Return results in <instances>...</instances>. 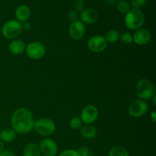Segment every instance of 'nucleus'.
<instances>
[{"instance_id": "473e14b6", "label": "nucleus", "mask_w": 156, "mask_h": 156, "mask_svg": "<svg viewBox=\"0 0 156 156\" xmlns=\"http://www.w3.org/2000/svg\"><path fill=\"white\" fill-rule=\"evenodd\" d=\"M116 0H108V4L109 5H114L115 3Z\"/></svg>"}, {"instance_id": "412c9836", "label": "nucleus", "mask_w": 156, "mask_h": 156, "mask_svg": "<svg viewBox=\"0 0 156 156\" xmlns=\"http://www.w3.org/2000/svg\"><path fill=\"white\" fill-rule=\"evenodd\" d=\"M117 9L119 12L122 14H126L129 12L130 9V6L129 4L126 1L124 0H120L117 3Z\"/></svg>"}, {"instance_id": "c85d7f7f", "label": "nucleus", "mask_w": 156, "mask_h": 156, "mask_svg": "<svg viewBox=\"0 0 156 156\" xmlns=\"http://www.w3.org/2000/svg\"><path fill=\"white\" fill-rule=\"evenodd\" d=\"M0 156H15L13 152L11 150H3L2 152H0Z\"/></svg>"}, {"instance_id": "f3484780", "label": "nucleus", "mask_w": 156, "mask_h": 156, "mask_svg": "<svg viewBox=\"0 0 156 156\" xmlns=\"http://www.w3.org/2000/svg\"><path fill=\"white\" fill-rule=\"evenodd\" d=\"M23 155L24 156H41V152L39 146L36 143H28L24 148Z\"/></svg>"}, {"instance_id": "c756f323", "label": "nucleus", "mask_w": 156, "mask_h": 156, "mask_svg": "<svg viewBox=\"0 0 156 156\" xmlns=\"http://www.w3.org/2000/svg\"><path fill=\"white\" fill-rule=\"evenodd\" d=\"M21 27H22V30H24V31H27V30H29L30 29V23H28L27 21H25V22H23L21 24Z\"/></svg>"}, {"instance_id": "393cba45", "label": "nucleus", "mask_w": 156, "mask_h": 156, "mask_svg": "<svg viewBox=\"0 0 156 156\" xmlns=\"http://www.w3.org/2000/svg\"><path fill=\"white\" fill-rule=\"evenodd\" d=\"M59 156H79L78 151L74 149H66L59 154Z\"/></svg>"}, {"instance_id": "7c9ffc66", "label": "nucleus", "mask_w": 156, "mask_h": 156, "mask_svg": "<svg viewBox=\"0 0 156 156\" xmlns=\"http://www.w3.org/2000/svg\"><path fill=\"white\" fill-rule=\"evenodd\" d=\"M151 119H152V120L154 122V123L156 121V112L155 111H152V112L151 113Z\"/></svg>"}, {"instance_id": "39448f33", "label": "nucleus", "mask_w": 156, "mask_h": 156, "mask_svg": "<svg viewBox=\"0 0 156 156\" xmlns=\"http://www.w3.org/2000/svg\"><path fill=\"white\" fill-rule=\"evenodd\" d=\"M22 32L21 23L17 20H9L6 21L2 28V34L6 39L12 40L18 37Z\"/></svg>"}, {"instance_id": "a211bd4d", "label": "nucleus", "mask_w": 156, "mask_h": 156, "mask_svg": "<svg viewBox=\"0 0 156 156\" xmlns=\"http://www.w3.org/2000/svg\"><path fill=\"white\" fill-rule=\"evenodd\" d=\"M16 137V133L12 129H5L1 130L0 133V139L5 143H10L12 142Z\"/></svg>"}, {"instance_id": "1a4fd4ad", "label": "nucleus", "mask_w": 156, "mask_h": 156, "mask_svg": "<svg viewBox=\"0 0 156 156\" xmlns=\"http://www.w3.org/2000/svg\"><path fill=\"white\" fill-rule=\"evenodd\" d=\"M108 44L105 37L96 35L90 38L88 42V47L93 53H101L107 48Z\"/></svg>"}, {"instance_id": "e433bc0d", "label": "nucleus", "mask_w": 156, "mask_h": 156, "mask_svg": "<svg viewBox=\"0 0 156 156\" xmlns=\"http://www.w3.org/2000/svg\"><path fill=\"white\" fill-rule=\"evenodd\" d=\"M124 1H126V0H124Z\"/></svg>"}, {"instance_id": "20e7f679", "label": "nucleus", "mask_w": 156, "mask_h": 156, "mask_svg": "<svg viewBox=\"0 0 156 156\" xmlns=\"http://www.w3.org/2000/svg\"><path fill=\"white\" fill-rule=\"evenodd\" d=\"M34 129L38 134L44 136H48L52 135L56 130V124L50 118H40L34 121Z\"/></svg>"}, {"instance_id": "ddd939ff", "label": "nucleus", "mask_w": 156, "mask_h": 156, "mask_svg": "<svg viewBox=\"0 0 156 156\" xmlns=\"http://www.w3.org/2000/svg\"><path fill=\"white\" fill-rule=\"evenodd\" d=\"M80 18V21L83 24H92L97 21L98 18V13L94 9H86L81 12Z\"/></svg>"}, {"instance_id": "423d86ee", "label": "nucleus", "mask_w": 156, "mask_h": 156, "mask_svg": "<svg viewBox=\"0 0 156 156\" xmlns=\"http://www.w3.org/2000/svg\"><path fill=\"white\" fill-rule=\"evenodd\" d=\"M25 52L30 59L37 60L41 59L46 53V48L44 44L38 41L31 42L26 47Z\"/></svg>"}, {"instance_id": "2eb2a0df", "label": "nucleus", "mask_w": 156, "mask_h": 156, "mask_svg": "<svg viewBox=\"0 0 156 156\" xmlns=\"http://www.w3.org/2000/svg\"><path fill=\"white\" fill-rule=\"evenodd\" d=\"M26 46L22 41L15 40L9 44V51L14 55H20L25 51Z\"/></svg>"}, {"instance_id": "9b49d317", "label": "nucleus", "mask_w": 156, "mask_h": 156, "mask_svg": "<svg viewBox=\"0 0 156 156\" xmlns=\"http://www.w3.org/2000/svg\"><path fill=\"white\" fill-rule=\"evenodd\" d=\"M85 24L79 20L72 22L69 27V35L73 40H80L85 36Z\"/></svg>"}, {"instance_id": "c9c22d12", "label": "nucleus", "mask_w": 156, "mask_h": 156, "mask_svg": "<svg viewBox=\"0 0 156 156\" xmlns=\"http://www.w3.org/2000/svg\"><path fill=\"white\" fill-rule=\"evenodd\" d=\"M0 133H1V125H0Z\"/></svg>"}, {"instance_id": "aec40b11", "label": "nucleus", "mask_w": 156, "mask_h": 156, "mask_svg": "<svg viewBox=\"0 0 156 156\" xmlns=\"http://www.w3.org/2000/svg\"><path fill=\"white\" fill-rule=\"evenodd\" d=\"M109 156H129V152L122 146H114L111 149Z\"/></svg>"}, {"instance_id": "f704fd0d", "label": "nucleus", "mask_w": 156, "mask_h": 156, "mask_svg": "<svg viewBox=\"0 0 156 156\" xmlns=\"http://www.w3.org/2000/svg\"><path fill=\"white\" fill-rule=\"evenodd\" d=\"M76 1H80V2H84L85 0H76Z\"/></svg>"}, {"instance_id": "5701e85b", "label": "nucleus", "mask_w": 156, "mask_h": 156, "mask_svg": "<svg viewBox=\"0 0 156 156\" xmlns=\"http://www.w3.org/2000/svg\"><path fill=\"white\" fill-rule=\"evenodd\" d=\"M120 39L123 44H129L133 42V35L129 32H124L120 36Z\"/></svg>"}, {"instance_id": "72a5a7b5", "label": "nucleus", "mask_w": 156, "mask_h": 156, "mask_svg": "<svg viewBox=\"0 0 156 156\" xmlns=\"http://www.w3.org/2000/svg\"><path fill=\"white\" fill-rule=\"evenodd\" d=\"M155 98H156V96H155V95H154V96H153V97H152V98H151V99H152V101H153V104H154V105H156Z\"/></svg>"}, {"instance_id": "b1692460", "label": "nucleus", "mask_w": 156, "mask_h": 156, "mask_svg": "<svg viewBox=\"0 0 156 156\" xmlns=\"http://www.w3.org/2000/svg\"><path fill=\"white\" fill-rule=\"evenodd\" d=\"M147 2V0H131V4H132L133 9H140L145 6V5Z\"/></svg>"}, {"instance_id": "2f4dec72", "label": "nucleus", "mask_w": 156, "mask_h": 156, "mask_svg": "<svg viewBox=\"0 0 156 156\" xmlns=\"http://www.w3.org/2000/svg\"><path fill=\"white\" fill-rule=\"evenodd\" d=\"M4 150V143L2 141H0V152Z\"/></svg>"}, {"instance_id": "bb28decb", "label": "nucleus", "mask_w": 156, "mask_h": 156, "mask_svg": "<svg viewBox=\"0 0 156 156\" xmlns=\"http://www.w3.org/2000/svg\"><path fill=\"white\" fill-rule=\"evenodd\" d=\"M84 3L83 2L76 1L74 4V11L76 12H82L84 10Z\"/></svg>"}, {"instance_id": "a878e982", "label": "nucleus", "mask_w": 156, "mask_h": 156, "mask_svg": "<svg viewBox=\"0 0 156 156\" xmlns=\"http://www.w3.org/2000/svg\"><path fill=\"white\" fill-rule=\"evenodd\" d=\"M78 17H79L78 13L74 10L69 11V12H68V14H67V18H68V19L71 22H74V21H77Z\"/></svg>"}, {"instance_id": "6e6552de", "label": "nucleus", "mask_w": 156, "mask_h": 156, "mask_svg": "<svg viewBox=\"0 0 156 156\" xmlns=\"http://www.w3.org/2000/svg\"><path fill=\"white\" fill-rule=\"evenodd\" d=\"M98 117V111L94 105H88L82 109L80 114V119L85 124L94 123Z\"/></svg>"}, {"instance_id": "4468645a", "label": "nucleus", "mask_w": 156, "mask_h": 156, "mask_svg": "<svg viewBox=\"0 0 156 156\" xmlns=\"http://www.w3.org/2000/svg\"><path fill=\"white\" fill-rule=\"evenodd\" d=\"M15 17L19 22H25L30 17V10L28 6L21 5L15 10Z\"/></svg>"}, {"instance_id": "0eeeda50", "label": "nucleus", "mask_w": 156, "mask_h": 156, "mask_svg": "<svg viewBox=\"0 0 156 156\" xmlns=\"http://www.w3.org/2000/svg\"><path fill=\"white\" fill-rule=\"evenodd\" d=\"M148 109H149L148 104L145 101L140 99V100L134 101L129 105L128 108V112L131 117L139 118L144 116L147 113Z\"/></svg>"}, {"instance_id": "cd10ccee", "label": "nucleus", "mask_w": 156, "mask_h": 156, "mask_svg": "<svg viewBox=\"0 0 156 156\" xmlns=\"http://www.w3.org/2000/svg\"><path fill=\"white\" fill-rule=\"evenodd\" d=\"M78 153H79V156H91L90 150L87 147H85V146L81 147L78 151Z\"/></svg>"}, {"instance_id": "6ab92c4d", "label": "nucleus", "mask_w": 156, "mask_h": 156, "mask_svg": "<svg viewBox=\"0 0 156 156\" xmlns=\"http://www.w3.org/2000/svg\"><path fill=\"white\" fill-rule=\"evenodd\" d=\"M120 33L118 30H110L109 31L107 32L106 35H105V39H106L107 42L110 43V44H114V43L117 42L120 40Z\"/></svg>"}, {"instance_id": "f03ea898", "label": "nucleus", "mask_w": 156, "mask_h": 156, "mask_svg": "<svg viewBox=\"0 0 156 156\" xmlns=\"http://www.w3.org/2000/svg\"><path fill=\"white\" fill-rule=\"evenodd\" d=\"M145 22V16L140 9H130L125 14L124 23L129 30H136L141 28Z\"/></svg>"}, {"instance_id": "f8f14e48", "label": "nucleus", "mask_w": 156, "mask_h": 156, "mask_svg": "<svg viewBox=\"0 0 156 156\" xmlns=\"http://www.w3.org/2000/svg\"><path fill=\"white\" fill-rule=\"evenodd\" d=\"M151 34L145 28H140L135 31L133 35V41L138 45H146L151 41Z\"/></svg>"}, {"instance_id": "dca6fc26", "label": "nucleus", "mask_w": 156, "mask_h": 156, "mask_svg": "<svg viewBox=\"0 0 156 156\" xmlns=\"http://www.w3.org/2000/svg\"><path fill=\"white\" fill-rule=\"evenodd\" d=\"M80 134L84 138L88 140L94 139L97 136V130L91 124H85L80 128Z\"/></svg>"}, {"instance_id": "f257e3e1", "label": "nucleus", "mask_w": 156, "mask_h": 156, "mask_svg": "<svg viewBox=\"0 0 156 156\" xmlns=\"http://www.w3.org/2000/svg\"><path fill=\"white\" fill-rule=\"evenodd\" d=\"M33 114L30 110L25 108H20L15 110L11 117V125L12 129L16 133L27 134L34 129Z\"/></svg>"}, {"instance_id": "4be33fe9", "label": "nucleus", "mask_w": 156, "mask_h": 156, "mask_svg": "<svg viewBox=\"0 0 156 156\" xmlns=\"http://www.w3.org/2000/svg\"><path fill=\"white\" fill-rule=\"evenodd\" d=\"M82 121L80 117H75L69 121V126L73 129H79L82 126Z\"/></svg>"}, {"instance_id": "9d476101", "label": "nucleus", "mask_w": 156, "mask_h": 156, "mask_svg": "<svg viewBox=\"0 0 156 156\" xmlns=\"http://www.w3.org/2000/svg\"><path fill=\"white\" fill-rule=\"evenodd\" d=\"M40 150L44 156H55L57 154L58 146L56 142L50 138L44 139L40 144Z\"/></svg>"}, {"instance_id": "7ed1b4c3", "label": "nucleus", "mask_w": 156, "mask_h": 156, "mask_svg": "<svg viewBox=\"0 0 156 156\" xmlns=\"http://www.w3.org/2000/svg\"><path fill=\"white\" fill-rule=\"evenodd\" d=\"M136 94L140 100H151L155 95V88L151 81L147 79H141L136 82L135 87Z\"/></svg>"}]
</instances>
